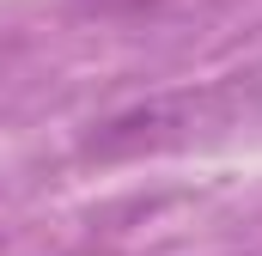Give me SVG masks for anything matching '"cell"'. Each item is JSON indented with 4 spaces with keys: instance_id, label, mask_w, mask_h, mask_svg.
<instances>
[{
    "instance_id": "1",
    "label": "cell",
    "mask_w": 262,
    "mask_h": 256,
    "mask_svg": "<svg viewBox=\"0 0 262 256\" xmlns=\"http://www.w3.org/2000/svg\"><path fill=\"white\" fill-rule=\"evenodd\" d=\"M195 98H159V104H140L122 110L98 134H85V159H140V153H159V146H177L189 128H195Z\"/></svg>"
}]
</instances>
